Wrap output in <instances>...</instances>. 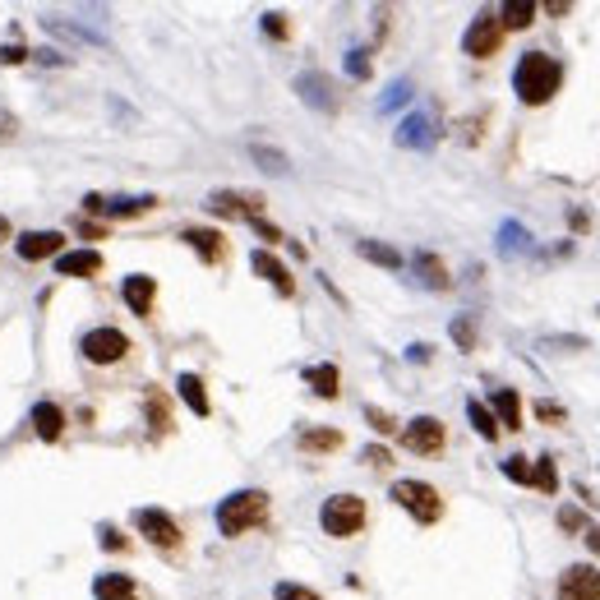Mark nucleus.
<instances>
[{
    "mask_svg": "<svg viewBox=\"0 0 600 600\" xmlns=\"http://www.w3.org/2000/svg\"><path fill=\"white\" fill-rule=\"evenodd\" d=\"M559 84H564V65L554 56H545V51H527L517 60V69H512V93L527 107H545L559 93Z\"/></svg>",
    "mask_w": 600,
    "mask_h": 600,
    "instance_id": "f257e3e1",
    "label": "nucleus"
},
{
    "mask_svg": "<svg viewBox=\"0 0 600 600\" xmlns=\"http://www.w3.org/2000/svg\"><path fill=\"white\" fill-rule=\"evenodd\" d=\"M264 517H268V494L264 490H236L217 503V532L236 541V536L254 532Z\"/></svg>",
    "mask_w": 600,
    "mask_h": 600,
    "instance_id": "f03ea898",
    "label": "nucleus"
},
{
    "mask_svg": "<svg viewBox=\"0 0 600 600\" xmlns=\"http://www.w3.org/2000/svg\"><path fill=\"white\" fill-rule=\"evenodd\" d=\"M319 527H324L333 541H351V536L365 527V499H360V494H333V499H324Z\"/></svg>",
    "mask_w": 600,
    "mask_h": 600,
    "instance_id": "7ed1b4c3",
    "label": "nucleus"
},
{
    "mask_svg": "<svg viewBox=\"0 0 600 600\" xmlns=\"http://www.w3.org/2000/svg\"><path fill=\"white\" fill-rule=\"evenodd\" d=\"M393 503L407 508L420 527H429V522L443 517V499H439V490L425 485V481H398V485H393Z\"/></svg>",
    "mask_w": 600,
    "mask_h": 600,
    "instance_id": "20e7f679",
    "label": "nucleus"
},
{
    "mask_svg": "<svg viewBox=\"0 0 600 600\" xmlns=\"http://www.w3.org/2000/svg\"><path fill=\"white\" fill-rule=\"evenodd\" d=\"M499 47H503V24H499V15L481 10V15L471 19L467 37H462V51L476 56V60H490V56H499Z\"/></svg>",
    "mask_w": 600,
    "mask_h": 600,
    "instance_id": "39448f33",
    "label": "nucleus"
},
{
    "mask_svg": "<svg viewBox=\"0 0 600 600\" xmlns=\"http://www.w3.org/2000/svg\"><path fill=\"white\" fill-rule=\"evenodd\" d=\"M134 527L143 541H153L158 550H176L181 545V527H176V517L162 512V508H139L134 512Z\"/></svg>",
    "mask_w": 600,
    "mask_h": 600,
    "instance_id": "423d86ee",
    "label": "nucleus"
},
{
    "mask_svg": "<svg viewBox=\"0 0 600 600\" xmlns=\"http://www.w3.org/2000/svg\"><path fill=\"white\" fill-rule=\"evenodd\" d=\"M443 420H434V416H416V420H407L402 425V448H411V453H420V458H434L439 448H443Z\"/></svg>",
    "mask_w": 600,
    "mask_h": 600,
    "instance_id": "0eeeda50",
    "label": "nucleus"
},
{
    "mask_svg": "<svg viewBox=\"0 0 600 600\" xmlns=\"http://www.w3.org/2000/svg\"><path fill=\"white\" fill-rule=\"evenodd\" d=\"M79 351H84L93 365H116V360L129 351V337H125L120 328H93V333H84Z\"/></svg>",
    "mask_w": 600,
    "mask_h": 600,
    "instance_id": "6e6552de",
    "label": "nucleus"
},
{
    "mask_svg": "<svg viewBox=\"0 0 600 600\" xmlns=\"http://www.w3.org/2000/svg\"><path fill=\"white\" fill-rule=\"evenodd\" d=\"M559 600H600V568L595 564H573L559 573Z\"/></svg>",
    "mask_w": 600,
    "mask_h": 600,
    "instance_id": "1a4fd4ad",
    "label": "nucleus"
},
{
    "mask_svg": "<svg viewBox=\"0 0 600 600\" xmlns=\"http://www.w3.org/2000/svg\"><path fill=\"white\" fill-rule=\"evenodd\" d=\"M208 212L254 222V217H264V199H259V194H236V190H212V194H208Z\"/></svg>",
    "mask_w": 600,
    "mask_h": 600,
    "instance_id": "9d476101",
    "label": "nucleus"
},
{
    "mask_svg": "<svg viewBox=\"0 0 600 600\" xmlns=\"http://www.w3.org/2000/svg\"><path fill=\"white\" fill-rule=\"evenodd\" d=\"M295 93H300V102L305 107H315V111H337V93H333V84H328V74H319V69H305L295 79Z\"/></svg>",
    "mask_w": 600,
    "mask_h": 600,
    "instance_id": "9b49d317",
    "label": "nucleus"
},
{
    "mask_svg": "<svg viewBox=\"0 0 600 600\" xmlns=\"http://www.w3.org/2000/svg\"><path fill=\"white\" fill-rule=\"evenodd\" d=\"M120 295H125L129 315L148 319V315H153V300H158V277H148V273H129V277H125V286H120Z\"/></svg>",
    "mask_w": 600,
    "mask_h": 600,
    "instance_id": "f8f14e48",
    "label": "nucleus"
},
{
    "mask_svg": "<svg viewBox=\"0 0 600 600\" xmlns=\"http://www.w3.org/2000/svg\"><path fill=\"white\" fill-rule=\"evenodd\" d=\"M181 241L203 259V264H222V259H227V236H222V232H212V227H185L181 232Z\"/></svg>",
    "mask_w": 600,
    "mask_h": 600,
    "instance_id": "ddd939ff",
    "label": "nucleus"
},
{
    "mask_svg": "<svg viewBox=\"0 0 600 600\" xmlns=\"http://www.w3.org/2000/svg\"><path fill=\"white\" fill-rule=\"evenodd\" d=\"M15 245H19V259L37 264V259H60V245H65V236H60V232H24Z\"/></svg>",
    "mask_w": 600,
    "mask_h": 600,
    "instance_id": "4468645a",
    "label": "nucleus"
},
{
    "mask_svg": "<svg viewBox=\"0 0 600 600\" xmlns=\"http://www.w3.org/2000/svg\"><path fill=\"white\" fill-rule=\"evenodd\" d=\"M250 268H254L259 277H268V282L277 286V295H291V291H295V282H291V268H286L277 254H268V250H254V254H250Z\"/></svg>",
    "mask_w": 600,
    "mask_h": 600,
    "instance_id": "2eb2a0df",
    "label": "nucleus"
},
{
    "mask_svg": "<svg viewBox=\"0 0 600 600\" xmlns=\"http://www.w3.org/2000/svg\"><path fill=\"white\" fill-rule=\"evenodd\" d=\"M56 273L60 277H98L102 273V254L98 250H69L56 259Z\"/></svg>",
    "mask_w": 600,
    "mask_h": 600,
    "instance_id": "dca6fc26",
    "label": "nucleus"
},
{
    "mask_svg": "<svg viewBox=\"0 0 600 600\" xmlns=\"http://www.w3.org/2000/svg\"><path fill=\"white\" fill-rule=\"evenodd\" d=\"M28 420H33V429H37V439H42V443H56V439L65 434V411H60L56 402H37Z\"/></svg>",
    "mask_w": 600,
    "mask_h": 600,
    "instance_id": "f3484780",
    "label": "nucleus"
},
{
    "mask_svg": "<svg viewBox=\"0 0 600 600\" xmlns=\"http://www.w3.org/2000/svg\"><path fill=\"white\" fill-rule=\"evenodd\" d=\"M490 407H494V420H499V429H522V398H517L512 388H494Z\"/></svg>",
    "mask_w": 600,
    "mask_h": 600,
    "instance_id": "a211bd4d",
    "label": "nucleus"
},
{
    "mask_svg": "<svg viewBox=\"0 0 600 600\" xmlns=\"http://www.w3.org/2000/svg\"><path fill=\"white\" fill-rule=\"evenodd\" d=\"M176 393H181V402H185L194 416H208V411H212V402H208V388H203V379H199V374H181V379H176Z\"/></svg>",
    "mask_w": 600,
    "mask_h": 600,
    "instance_id": "6ab92c4d",
    "label": "nucleus"
},
{
    "mask_svg": "<svg viewBox=\"0 0 600 600\" xmlns=\"http://www.w3.org/2000/svg\"><path fill=\"white\" fill-rule=\"evenodd\" d=\"M398 143H402V148H429V143H434V125H429V116H420V111L407 116L402 129H398Z\"/></svg>",
    "mask_w": 600,
    "mask_h": 600,
    "instance_id": "aec40b11",
    "label": "nucleus"
},
{
    "mask_svg": "<svg viewBox=\"0 0 600 600\" xmlns=\"http://www.w3.org/2000/svg\"><path fill=\"white\" fill-rule=\"evenodd\" d=\"M93 595H98V600H139V591H134V582H129L125 573H102V577L93 582Z\"/></svg>",
    "mask_w": 600,
    "mask_h": 600,
    "instance_id": "412c9836",
    "label": "nucleus"
},
{
    "mask_svg": "<svg viewBox=\"0 0 600 600\" xmlns=\"http://www.w3.org/2000/svg\"><path fill=\"white\" fill-rule=\"evenodd\" d=\"M305 384H310L319 398L333 402V398L342 393V388H337V384H342V374H337V365H310V369H305Z\"/></svg>",
    "mask_w": 600,
    "mask_h": 600,
    "instance_id": "4be33fe9",
    "label": "nucleus"
},
{
    "mask_svg": "<svg viewBox=\"0 0 600 600\" xmlns=\"http://www.w3.org/2000/svg\"><path fill=\"white\" fill-rule=\"evenodd\" d=\"M148 208H158V199H153V194H134V199H129V194H116V199H107V203H102V212H107V217H139V212H148Z\"/></svg>",
    "mask_w": 600,
    "mask_h": 600,
    "instance_id": "5701e85b",
    "label": "nucleus"
},
{
    "mask_svg": "<svg viewBox=\"0 0 600 600\" xmlns=\"http://www.w3.org/2000/svg\"><path fill=\"white\" fill-rule=\"evenodd\" d=\"M416 273H420V282L429 286V291H448V286H453V277H448V268L429 254V250H420L416 254Z\"/></svg>",
    "mask_w": 600,
    "mask_h": 600,
    "instance_id": "b1692460",
    "label": "nucleus"
},
{
    "mask_svg": "<svg viewBox=\"0 0 600 600\" xmlns=\"http://www.w3.org/2000/svg\"><path fill=\"white\" fill-rule=\"evenodd\" d=\"M532 19H536V5H532V0H508V5L499 10V24H503V33H508V28H512V33L532 28Z\"/></svg>",
    "mask_w": 600,
    "mask_h": 600,
    "instance_id": "393cba45",
    "label": "nucleus"
},
{
    "mask_svg": "<svg viewBox=\"0 0 600 600\" xmlns=\"http://www.w3.org/2000/svg\"><path fill=\"white\" fill-rule=\"evenodd\" d=\"M356 254L369 259V264H379V268H402V254H398L393 245H384V241H360Z\"/></svg>",
    "mask_w": 600,
    "mask_h": 600,
    "instance_id": "a878e982",
    "label": "nucleus"
},
{
    "mask_svg": "<svg viewBox=\"0 0 600 600\" xmlns=\"http://www.w3.org/2000/svg\"><path fill=\"white\" fill-rule=\"evenodd\" d=\"M300 448H305V453H337L342 434L337 429H305V434H300Z\"/></svg>",
    "mask_w": 600,
    "mask_h": 600,
    "instance_id": "bb28decb",
    "label": "nucleus"
},
{
    "mask_svg": "<svg viewBox=\"0 0 600 600\" xmlns=\"http://www.w3.org/2000/svg\"><path fill=\"white\" fill-rule=\"evenodd\" d=\"M467 416H471V425H476V434L481 439H499V420H494V411L485 407V402H476V398H467Z\"/></svg>",
    "mask_w": 600,
    "mask_h": 600,
    "instance_id": "cd10ccee",
    "label": "nucleus"
},
{
    "mask_svg": "<svg viewBox=\"0 0 600 600\" xmlns=\"http://www.w3.org/2000/svg\"><path fill=\"white\" fill-rule=\"evenodd\" d=\"M42 24H47L51 37H74V42H98V47H107L93 28H79V24H69V19H56V15H51V19H42Z\"/></svg>",
    "mask_w": 600,
    "mask_h": 600,
    "instance_id": "c85d7f7f",
    "label": "nucleus"
},
{
    "mask_svg": "<svg viewBox=\"0 0 600 600\" xmlns=\"http://www.w3.org/2000/svg\"><path fill=\"white\" fill-rule=\"evenodd\" d=\"M532 485H536L541 494H554V490H559V471H554V458H536V467H532Z\"/></svg>",
    "mask_w": 600,
    "mask_h": 600,
    "instance_id": "c756f323",
    "label": "nucleus"
},
{
    "mask_svg": "<svg viewBox=\"0 0 600 600\" xmlns=\"http://www.w3.org/2000/svg\"><path fill=\"white\" fill-rule=\"evenodd\" d=\"M527 241H532V236L522 232L517 222H503V227H499V250H503V254H522V250H527Z\"/></svg>",
    "mask_w": 600,
    "mask_h": 600,
    "instance_id": "7c9ffc66",
    "label": "nucleus"
},
{
    "mask_svg": "<svg viewBox=\"0 0 600 600\" xmlns=\"http://www.w3.org/2000/svg\"><path fill=\"white\" fill-rule=\"evenodd\" d=\"M148 420H153L158 434L171 429V411H167V398H162V393H148Z\"/></svg>",
    "mask_w": 600,
    "mask_h": 600,
    "instance_id": "2f4dec72",
    "label": "nucleus"
},
{
    "mask_svg": "<svg viewBox=\"0 0 600 600\" xmlns=\"http://www.w3.org/2000/svg\"><path fill=\"white\" fill-rule=\"evenodd\" d=\"M365 420H369V429H374V434H398V429H402V425H398L384 407H365Z\"/></svg>",
    "mask_w": 600,
    "mask_h": 600,
    "instance_id": "473e14b6",
    "label": "nucleus"
},
{
    "mask_svg": "<svg viewBox=\"0 0 600 600\" xmlns=\"http://www.w3.org/2000/svg\"><path fill=\"white\" fill-rule=\"evenodd\" d=\"M273 595H277V600H324L319 591L300 586V582H277V586H273Z\"/></svg>",
    "mask_w": 600,
    "mask_h": 600,
    "instance_id": "72a5a7b5",
    "label": "nucleus"
},
{
    "mask_svg": "<svg viewBox=\"0 0 600 600\" xmlns=\"http://www.w3.org/2000/svg\"><path fill=\"white\" fill-rule=\"evenodd\" d=\"M448 333H453V342H458L462 351H471V347H476V324H471L467 315H458V319H453V328H448Z\"/></svg>",
    "mask_w": 600,
    "mask_h": 600,
    "instance_id": "f704fd0d",
    "label": "nucleus"
},
{
    "mask_svg": "<svg viewBox=\"0 0 600 600\" xmlns=\"http://www.w3.org/2000/svg\"><path fill=\"white\" fill-rule=\"evenodd\" d=\"M250 153H254V162H264V171H286V158L277 153V148H264V143H254Z\"/></svg>",
    "mask_w": 600,
    "mask_h": 600,
    "instance_id": "c9c22d12",
    "label": "nucleus"
},
{
    "mask_svg": "<svg viewBox=\"0 0 600 600\" xmlns=\"http://www.w3.org/2000/svg\"><path fill=\"white\" fill-rule=\"evenodd\" d=\"M503 476L517 481V485H532V462H527V458H508V462H503Z\"/></svg>",
    "mask_w": 600,
    "mask_h": 600,
    "instance_id": "e433bc0d",
    "label": "nucleus"
},
{
    "mask_svg": "<svg viewBox=\"0 0 600 600\" xmlns=\"http://www.w3.org/2000/svg\"><path fill=\"white\" fill-rule=\"evenodd\" d=\"M347 74L351 79H369V51H347Z\"/></svg>",
    "mask_w": 600,
    "mask_h": 600,
    "instance_id": "4c0bfd02",
    "label": "nucleus"
},
{
    "mask_svg": "<svg viewBox=\"0 0 600 600\" xmlns=\"http://www.w3.org/2000/svg\"><path fill=\"white\" fill-rule=\"evenodd\" d=\"M264 33H268V37H277V42H282V37H291L286 15H277V10H273V15H264Z\"/></svg>",
    "mask_w": 600,
    "mask_h": 600,
    "instance_id": "58836bf2",
    "label": "nucleus"
},
{
    "mask_svg": "<svg viewBox=\"0 0 600 600\" xmlns=\"http://www.w3.org/2000/svg\"><path fill=\"white\" fill-rule=\"evenodd\" d=\"M33 51L24 47V42H5V47H0V65H24Z\"/></svg>",
    "mask_w": 600,
    "mask_h": 600,
    "instance_id": "ea45409f",
    "label": "nucleus"
},
{
    "mask_svg": "<svg viewBox=\"0 0 600 600\" xmlns=\"http://www.w3.org/2000/svg\"><path fill=\"white\" fill-rule=\"evenodd\" d=\"M559 527L564 532H582V508H559Z\"/></svg>",
    "mask_w": 600,
    "mask_h": 600,
    "instance_id": "a19ab883",
    "label": "nucleus"
},
{
    "mask_svg": "<svg viewBox=\"0 0 600 600\" xmlns=\"http://www.w3.org/2000/svg\"><path fill=\"white\" fill-rule=\"evenodd\" d=\"M15 129H19L15 111H5V107H0V143H10V139H15Z\"/></svg>",
    "mask_w": 600,
    "mask_h": 600,
    "instance_id": "79ce46f5",
    "label": "nucleus"
},
{
    "mask_svg": "<svg viewBox=\"0 0 600 600\" xmlns=\"http://www.w3.org/2000/svg\"><path fill=\"white\" fill-rule=\"evenodd\" d=\"M407 98H411V84L402 79V84H393V88H388V98H384V111H388V107H398V102H407Z\"/></svg>",
    "mask_w": 600,
    "mask_h": 600,
    "instance_id": "37998d69",
    "label": "nucleus"
},
{
    "mask_svg": "<svg viewBox=\"0 0 600 600\" xmlns=\"http://www.w3.org/2000/svg\"><path fill=\"white\" fill-rule=\"evenodd\" d=\"M250 227H254V232H259V236H264V241H273V245H277V241H282V232H277V227H273V222H264V217H254V222H250Z\"/></svg>",
    "mask_w": 600,
    "mask_h": 600,
    "instance_id": "c03bdc74",
    "label": "nucleus"
},
{
    "mask_svg": "<svg viewBox=\"0 0 600 600\" xmlns=\"http://www.w3.org/2000/svg\"><path fill=\"white\" fill-rule=\"evenodd\" d=\"M102 550H125V536L116 527H102Z\"/></svg>",
    "mask_w": 600,
    "mask_h": 600,
    "instance_id": "a18cd8bd",
    "label": "nucleus"
},
{
    "mask_svg": "<svg viewBox=\"0 0 600 600\" xmlns=\"http://www.w3.org/2000/svg\"><path fill=\"white\" fill-rule=\"evenodd\" d=\"M429 351H434L429 342H411V347H407V356H411L416 365H425V360H429Z\"/></svg>",
    "mask_w": 600,
    "mask_h": 600,
    "instance_id": "49530a36",
    "label": "nucleus"
},
{
    "mask_svg": "<svg viewBox=\"0 0 600 600\" xmlns=\"http://www.w3.org/2000/svg\"><path fill=\"white\" fill-rule=\"evenodd\" d=\"M536 416H541V420H564V407H559V402H541Z\"/></svg>",
    "mask_w": 600,
    "mask_h": 600,
    "instance_id": "de8ad7c7",
    "label": "nucleus"
},
{
    "mask_svg": "<svg viewBox=\"0 0 600 600\" xmlns=\"http://www.w3.org/2000/svg\"><path fill=\"white\" fill-rule=\"evenodd\" d=\"M365 462L369 467H388V448H365Z\"/></svg>",
    "mask_w": 600,
    "mask_h": 600,
    "instance_id": "09e8293b",
    "label": "nucleus"
},
{
    "mask_svg": "<svg viewBox=\"0 0 600 600\" xmlns=\"http://www.w3.org/2000/svg\"><path fill=\"white\" fill-rule=\"evenodd\" d=\"M102 203H107V194H84V212H102Z\"/></svg>",
    "mask_w": 600,
    "mask_h": 600,
    "instance_id": "8fccbe9b",
    "label": "nucleus"
},
{
    "mask_svg": "<svg viewBox=\"0 0 600 600\" xmlns=\"http://www.w3.org/2000/svg\"><path fill=\"white\" fill-rule=\"evenodd\" d=\"M79 232H84V236H88V241H102V236H107V232H102V227H93V222H79Z\"/></svg>",
    "mask_w": 600,
    "mask_h": 600,
    "instance_id": "3c124183",
    "label": "nucleus"
},
{
    "mask_svg": "<svg viewBox=\"0 0 600 600\" xmlns=\"http://www.w3.org/2000/svg\"><path fill=\"white\" fill-rule=\"evenodd\" d=\"M0 241H10V217H0Z\"/></svg>",
    "mask_w": 600,
    "mask_h": 600,
    "instance_id": "603ef678",
    "label": "nucleus"
},
{
    "mask_svg": "<svg viewBox=\"0 0 600 600\" xmlns=\"http://www.w3.org/2000/svg\"><path fill=\"white\" fill-rule=\"evenodd\" d=\"M586 541H591V550H600V532H586Z\"/></svg>",
    "mask_w": 600,
    "mask_h": 600,
    "instance_id": "864d4df0",
    "label": "nucleus"
}]
</instances>
